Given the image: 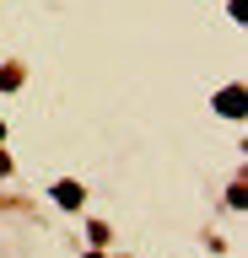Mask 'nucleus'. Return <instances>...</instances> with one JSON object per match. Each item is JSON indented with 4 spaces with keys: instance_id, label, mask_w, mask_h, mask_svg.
Listing matches in <instances>:
<instances>
[{
    "instance_id": "1",
    "label": "nucleus",
    "mask_w": 248,
    "mask_h": 258,
    "mask_svg": "<svg viewBox=\"0 0 248 258\" xmlns=\"http://www.w3.org/2000/svg\"><path fill=\"white\" fill-rule=\"evenodd\" d=\"M216 108L227 113V118H237V113H243V92H237V86H232V92H221V102H216Z\"/></svg>"
},
{
    "instance_id": "2",
    "label": "nucleus",
    "mask_w": 248,
    "mask_h": 258,
    "mask_svg": "<svg viewBox=\"0 0 248 258\" xmlns=\"http://www.w3.org/2000/svg\"><path fill=\"white\" fill-rule=\"evenodd\" d=\"M54 199L76 210V205H81V183H60V188H54Z\"/></svg>"
},
{
    "instance_id": "3",
    "label": "nucleus",
    "mask_w": 248,
    "mask_h": 258,
    "mask_svg": "<svg viewBox=\"0 0 248 258\" xmlns=\"http://www.w3.org/2000/svg\"><path fill=\"white\" fill-rule=\"evenodd\" d=\"M17 81H22V70H17V64H6V70H0V92H11Z\"/></svg>"
},
{
    "instance_id": "4",
    "label": "nucleus",
    "mask_w": 248,
    "mask_h": 258,
    "mask_svg": "<svg viewBox=\"0 0 248 258\" xmlns=\"http://www.w3.org/2000/svg\"><path fill=\"white\" fill-rule=\"evenodd\" d=\"M227 205H232V210H243V205H248V188H243V183H232V194H227Z\"/></svg>"
}]
</instances>
